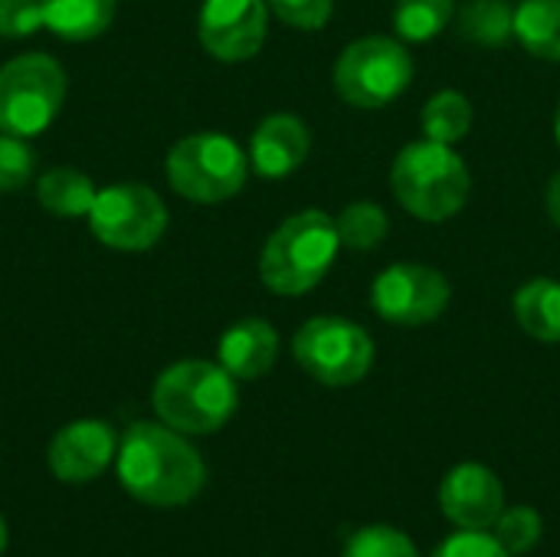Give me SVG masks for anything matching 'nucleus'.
Here are the masks:
<instances>
[{
  "instance_id": "1",
  "label": "nucleus",
  "mask_w": 560,
  "mask_h": 557,
  "mask_svg": "<svg viewBox=\"0 0 560 557\" xmlns=\"http://www.w3.org/2000/svg\"><path fill=\"white\" fill-rule=\"evenodd\" d=\"M115 469L128 496L161 509L197 499L207 483L200 453L174 427L148 420L125 430L115 453Z\"/></svg>"
},
{
  "instance_id": "2",
  "label": "nucleus",
  "mask_w": 560,
  "mask_h": 557,
  "mask_svg": "<svg viewBox=\"0 0 560 557\" xmlns=\"http://www.w3.org/2000/svg\"><path fill=\"white\" fill-rule=\"evenodd\" d=\"M338 250L341 236L335 217L315 207L299 210L269 233L259 256V279L269 292L299 299L328 276Z\"/></svg>"
},
{
  "instance_id": "3",
  "label": "nucleus",
  "mask_w": 560,
  "mask_h": 557,
  "mask_svg": "<svg viewBox=\"0 0 560 557\" xmlns=\"http://www.w3.org/2000/svg\"><path fill=\"white\" fill-rule=\"evenodd\" d=\"M390 190L413 220L446 223L466 207L472 174L453 144L423 138L397 151L390 167Z\"/></svg>"
},
{
  "instance_id": "4",
  "label": "nucleus",
  "mask_w": 560,
  "mask_h": 557,
  "mask_svg": "<svg viewBox=\"0 0 560 557\" xmlns=\"http://www.w3.org/2000/svg\"><path fill=\"white\" fill-rule=\"evenodd\" d=\"M154 414L177 433H213L236 414V378L213 361H177L154 381Z\"/></svg>"
},
{
  "instance_id": "5",
  "label": "nucleus",
  "mask_w": 560,
  "mask_h": 557,
  "mask_svg": "<svg viewBox=\"0 0 560 557\" xmlns=\"http://www.w3.org/2000/svg\"><path fill=\"white\" fill-rule=\"evenodd\" d=\"M167 184L194 204L236 197L249 177V154L223 131H197L167 151Z\"/></svg>"
},
{
  "instance_id": "6",
  "label": "nucleus",
  "mask_w": 560,
  "mask_h": 557,
  "mask_svg": "<svg viewBox=\"0 0 560 557\" xmlns=\"http://www.w3.org/2000/svg\"><path fill=\"white\" fill-rule=\"evenodd\" d=\"M331 82L341 102L384 108L413 82V56L397 36H361L338 53Z\"/></svg>"
},
{
  "instance_id": "7",
  "label": "nucleus",
  "mask_w": 560,
  "mask_h": 557,
  "mask_svg": "<svg viewBox=\"0 0 560 557\" xmlns=\"http://www.w3.org/2000/svg\"><path fill=\"white\" fill-rule=\"evenodd\" d=\"M299 368L325 387H351L368 378L374 364L371 335L341 315H315L292 338Z\"/></svg>"
},
{
  "instance_id": "8",
  "label": "nucleus",
  "mask_w": 560,
  "mask_h": 557,
  "mask_svg": "<svg viewBox=\"0 0 560 557\" xmlns=\"http://www.w3.org/2000/svg\"><path fill=\"white\" fill-rule=\"evenodd\" d=\"M66 98V72L46 53H26L0 66V131L33 138L52 125Z\"/></svg>"
},
{
  "instance_id": "9",
  "label": "nucleus",
  "mask_w": 560,
  "mask_h": 557,
  "mask_svg": "<svg viewBox=\"0 0 560 557\" xmlns=\"http://www.w3.org/2000/svg\"><path fill=\"white\" fill-rule=\"evenodd\" d=\"M89 227L102 246L121 253H141L164 236L167 207L144 184H112L98 190L89 210Z\"/></svg>"
},
{
  "instance_id": "10",
  "label": "nucleus",
  "mask_w": 560,
  "mask_h": 557,
  "mask_svg": "<svg viewBox=\"0 0 560 557\" xmlns=\"http://www.w3.org/2000/svg\"><path fill=\"white\" fill-rule=\"evenodd\" d=\"M453 299L450 279L423 263H394L371 282V309L387 325H433Z\"/></svg>"
},
{
  "instance_id": "11",
  "label": "nucleus",
  "mask_w": 560,
  "mask_h": 557,
  "mask_svg": "<svg viewBox=\"0 0 560 557\" xmlns=\"http://www.w3.org/2000/svg\"><path fill=\"white\" fill-rule=\"evenodd\" d=\"M269 33L266 0H203L197 16L200 46L220 62L253 59Z\"/></svg>"
},
{
  "instance_id": "12",
  "label": "nucleus",
  "mask_w": 560,
  "mask_h": 557,
  "mask_svg": "<svg viewBox=\"0 0 560 557\" xmlns=\"http://www.w3.org/2000/svg\"><path fill=\"white\" fill-rule=\"evenodd\" d=\"M440 509L463 532H489L505 509V489L489 466L459 463L440 483Z\"/></svg>"
},
{
  "instance_id": "13",
  "label": "nucleus",
  "mask_w": 560,
  "mask_h": 557,
  "mask_svg": "<svg viewBox=\"0 0 560 557\" xmlns=\"http://www.w3.org/2000/svg\"><path fill=\"white\" fill-rule=\"evenodd\" d=\"M115 453H118V437L108 423L75 420L52 437L46 450V463L52 476L62 483H92L108 469Z\"/></svg>"
},
{
  "instance_id": "14",
  "label": "nucleus",
  "mask_w": 560,
  "mask_h": 557,
  "mask_svg": "<svg viewBox=\"0 0 560 557\" xmlns=\"http://www.w3.org/2000/svg\"><path fill=\"white\" fill-rule=\"evenodd\" d=\"M312 151V131L299 115H266L249 138V167L259 177L279 181L295 174Z\"/></svg>"
},
{
  "instance_id": "15",
  "label": "nucleus",
  "mask_w": 560,
  "mask_h": 557,
  "mask_svg": "<svg viewBox=\"0 0 560 557\" xmlns=\"http://www.w3.org/2000/svg\"><path fill=\"white\" fill-rule=\"evenodd\" d=\"M217 355L236 381H256L276 368L279 332L266 318H240L220 335Z\"/></svg>"
},
{
  "instance_id": "16",
  "label": "nucleus",
  "mask_w": 560,
  "mask_h": 557,
  "mask_svg": "<svg viewBox=\"0 0 560 557\" xmlns=\"http://www.w3.org/2000/svg\"><path fill=\"white\" fill-rule=\"evenodd\" d=\"M39 10L43 26L69 43L95 39L115 20V0H39Z\"/></svg>"
},
{
  "instance_id": "17",
  "label": "nucleus",
  "mask_w": 560,
  "mask_h": 557,
  "mask_svg": "<svg viewBox=\"0 0 560 557\" xmlns=\"http://www.w3.org/2000/svg\"><path fill=\"white\" fill-rule=\"evenodd\" d=\"M512 309L525 335L545 345H560V282L528 279L525 286H518Z\"/></svg>"
},
{
  "instance_id": "18",
  "label": "nucleus",
  "mask_w": 560,
  "mask_h": 557,
  "mask_svg": "<svg viewBox=\"0 0 560 557\" xmlns=\"http://www.w3.org/2000/svg\"><path fill=\"white\" fill-rule=\"evenodd\" d=\"M515 39L528 56L560 62V0H522L515 7Z\"/></svg>"
},
{
  "instance_id": "19",
  "label": "nucleus",
  "mask_w": 560,
  "mask_h": 557,
  "mask_svg": "<svg viewBox=\"0 0 560 557\" xmlns=\"http://www.w3.org/2000/svg\"><path fill=\"white\" fill-rule=\"evenodd\" d=\"M453 20L456 33L476 46H505L515 39V7L509 0H466Z\"/></svg>"
},
{
  "instance_id": "20",
  "label": "nucleus",
  "mask_w": 560,
  "mask_h": 557,
  "mask_svg": "<svg viewBox=\"0 0 560 557\" xmlns=\"http://www.w3.org/2000/svg\"><path fill=\"white\" fill-rule=\"evenodd\" d=\"M36 197H39V207L52 217H62V220H75V217H89L98 190L95 184L82 174V171H72V167H52L39 177L36 184Z\"/></svg>"
},
{
  "instance_id": "21",
  "label": "nucleus",
  "mask_w": 560,
  "mask_h": 557,
  "mask_svg": "<svg viewBox=\"0 0 560 557\" xmlns=\"http://www.w3.org/2000/svg\"><path fill=\"white\" fill-rule=\"evenodd\" d=\"M469 128H472V102L456 89L436 92L420 112V131L430 141L456 148L469 135Z\"/></svg>"
},
{
  "instance_id": "22",
  "label": "nucleus",
  "mask_w": 560,
  "mask_h": 557,
  "mask_svg": "<svg viewBox=\"0 0 560 557\" xmlns=\"http://www.w3.org/2000/svg\"><path fill=\"white\" fill-rule=\"evenodd\" d=\"M456 16V0H397L394 3V33L404 43L436 39Z\"/></svg>"
},
{
  "instance_id": "23",
  "label": "nucleus",
  "mask_w": 560,
  "mask_h": 557,
  "mask_svg": "<svg viewBox=\"0 0 560 557\" xmlns=\"http://www.w3.org/2000/svg\"><path fill=\"white\" fill-rule=\"evenodd\" d=\"M338 236H341V246L354 250V253H371L377 250L387 233H390V220H387V210L381 204H371V200H354L348 204L338 220Z\"/></svg>"
},
{
  "instance_id": "24",
  "label": "nucleus",
  "mask_w": 560,
  "mask_h": 557,
  "mask_svg": "<svg viewBox=\"0 0 560 557\" xmlns=\"http://www.w3.org/2000/svg\"><path fill=\"white\" fill-rule=\"evenodd\" d=\"M541 515L538 509L532 506H512V509H502V515L495 519L492 525V535L495 542L509 552V555H528L538 542H541Z\"/></svg>"
},
{
  "instance_id": "25",
  "label": "nucleus",
  "mask_w": 560,
  "mask_h": 557,
  "mask_svg": "<svg viewBox=\"0 0 560 557\" xmlns=\"http://www.w3.org/2000/svg\"><path fill=\"white\" fill-rule=\"evenodd\" d=\"M341 557H420V552L404 532L390 525H368L348 538Z\"/></svg>"
},
{
  "instance_id": "26",
  "label": "nucleus",
  "mask_w": 560,
  "mask_h": 557,
  "mask_svg": "<svg viewBox=\"0 0 560 557\" xmlns=\"http://www.w3.org/2000/svg\"><path fill=\"white\" fill-rule=\"evenodd\" d=\"M33 167H36V154L26 144V138L0 131V194L20 190L33 177Z\"/></svg>"
},
{
  "instance_id": "27",
  "label": "nucleus",
  "mask_w": 560,
  "mask_h": 557,
  "mask_svg": "<svg viewBox=\"0 0 560 557\" xmlns=\"http://www.w3.org/2000/svg\"><path fill=\"white\" fill-rule=\"evenodd\" d=\"M266 3L282 23L305 30V33L322 30L335 13V0H266Z\"/></svg>"
},
{
  "instance_id": "28",
  "label": "nucleus",
  "mask_w": 560,
  "mask_h": 557,
  "mask_svg": "<svg viewBox=\"0 0 560 557\" xmlns=\"http://www.w3.org/2000/svg\"><path fill=\"white\" fill-rule=\"evenodd\" d=\"M43 26L39 0H0V36L23 39Z\"/></svg>"
},
{
  "instance_id": "29",
  "label": "nucleus",
  "mask_w": 560,
  "mask_h": 557,
  "mask_svg": "<svg viewBox=\"0 0 560 557\" xmlns=\"http://www.w3.org/2000/svg\"><path fill=\"white\" fill-rule=\"evenodd\" d=\"M433 557H512L489 532H456L450 535Z\"/></svg>"
},
{
  "instance_id": "30",
  "label": "nucleus",
  "mask_w": 560,
  "mask_h": 557,
  "mask_svg": "<svg viewBox=\"0 0 560 557\" xmlns=\"http://www.w3.org/2000/svg\"><path fill=\"white\" fill-rule=\"evenodd\" d=\"M545 207H548V217L551 223L560 227V171L548 181V190H545Z\"/></svg>"
},
{
  "instance_id": "31",
  "label": "nucleus",
  "mask_w": 560,
  "mask_h": 557,
  "mask_svg": "<svg viewBox=\"0 0 560 557\" xmlns=\"http://www.w3.org/2000/svg\"><path fill=\"white\" fill-rule=\"evenodd\" d=\"M3 548H7V525H3V519H0V555H3Z\"/></svg>"
},
{
  "instance_id": "32",
  "label": "nucleus",
  "mask_w": 560,
  "mask_h": 557,
  "mask_svg": "<svg viewBox=\"0 0 560 557\" xmlns=\"http://www.w3.org/2000/svg\"><path fill=\"white\" fill-rule=\"evenodd\" d=\"M555 138H558V144H560V105H558V115H555Z\"/></svg>"
}]
</instances>
